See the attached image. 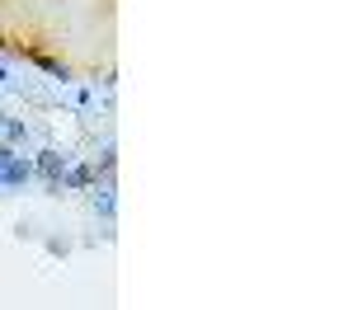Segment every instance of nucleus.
<instances>
[{
	"instance_id": "f257e3e1",
	"label": "nucleus",
	"mask_w": 353,
	"mask_h": 310,
	"mask_svg": "<svg viewBox=\"0 0 353 310\" xmlns=\"http://www.w3.org/2000/svg\"><path fill=\"white\" fill-rule=\"evenodd\" d=\"M28 184H33V160H24L14 146L0 141V188H5V193H19Z\"/></svg>"
},
{
	"instance_id": "f03ea898",
	"label": "nucleus",
	"mask_w": 353,
	"mask_h": 310,
	"mask_svg": "<svg viewBox=\"0 0 353 310\" xmlns=\"http://www.w3.org/2000/svg\"><path fill=\"white\" fill-rule=\"evenodd\" d=\"M71 165V155L66 151H57V146H43L38 155H33V179H43V188L48 193H61V174Z\"/></svg>"
},
{
	"instance_id": "7ed1b4c3",
	"label": "nucleus",
	"mask_w": 353,
	"mask_h": 310,
	"mask_svg": "<svg viewBox=\"0 0 353 310\" xmlns=\"http://www.w3.org/2000/svg\"><path fill=\"white\" fill-rule=\"evenodd\" d=\"M94 184H99L94 165H66V174H61V193H76V188H94Z\"/></svg>"
},
{
	"instance_id": "20e7f679",
	"label": "nucleus",
	"mask_w": 353,
	"mask_h": 310,
	"mask_svg": "<svg viewBox=\"0 0 353 310\" xmlns=\"http://www.w3.org/2000/svg\"><path fill=\"white\" fill-rule=\"evenodd\" d=\"M94 212H99L104 221H113V212H118V197H113V184H104V188H94Z\"/></svg>"
},
{
	"instance_id": "39448f33",
	"label": "nucleus",
	"mask_w": 353,
	"mask_h": 310,
	"mask_svg": "<svg viewBox=\"0 0 353 310\" xmlns=\"http://www.w3.org/2000/svg\"><path fill=\"white\" fill-rule=\"evenodd\" d=\"M10 80H14V76H10V71H5V66H0V85H10Z\"/></svg>"
},
{
	"instance_id": "423d86ee",
	"label": "nucleus",
	"mask_w": 353,
	"mask_h": 310,
	"mask_svg": "<svg viewBox=\"0 0 353 310\" xmlns=\"http://www.w3.org/2000/svg\"><path fill=\"white\" fill-rule=\"evenodd\" d=\"M0 132H5V113H0Z\"/></svg>"
}]
</instances>
